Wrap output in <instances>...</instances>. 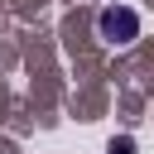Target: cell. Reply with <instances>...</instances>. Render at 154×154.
<instances>
[{"label":"cell","instance_id":"1","mask_svg":"<svg viewBox=\"0 0 154 154\" xmlns=\"http://www.w3.org/2000/svg\"><path fill=\"white\" fill-rule=\"evenodd\" d=\"M96 34H101L106 43H135V38H140V14L125 10V5H106V10L96 14Z\"/></svg>","mask_w":154,"mask_h":154},{"label":"cell","instance_id":"2","mask_svg":"<svg viewBox=\"0 0 154 154\" xmlns=\"http://www.w3.org/2000/svg\"><path fill=\"white\" fill-rule=\"evenodd\" d=\"M111 154H135V140H111Z\"/></svg>","mask_w":154,"mask_h":154}]
</instances>
